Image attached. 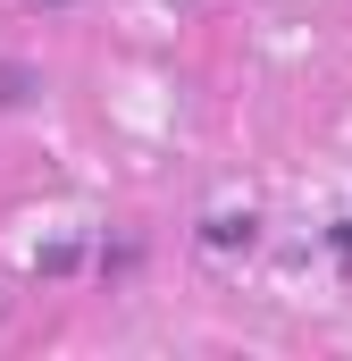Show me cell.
Returning <instances> with one entry per match:
<instances>
[{
	"label": "cell",
	"instance_id": "obj_1",
	"mask_svg": "<svg viewBox=\"0 0 352 361\" xmlns=\"http://www.w3.org/2000/svg\"><path fill=\"white\" fill-rule=\"evenodd\" d=\"M252 235H260V219H252V210H218V219L201 227V244H210V252H235V244L252 252Z\"/></svg>",
	"mask_w": 352,
	"mask_h": 361
},
{
	"label": "cell",
	"instance_id": "obj_2",
	"mask_svg": "<svg viewBox=\"0 0 352 361\" xmlns=\"http://www.w3.org/2000/svg\"><path fill=\"white\" fill-rule=\"evenodd\" d=\"M42 8H59V0H42Z\"/></svg>",
	"mask_w": 352,
	"mask_h": 361
}]
</instances>
